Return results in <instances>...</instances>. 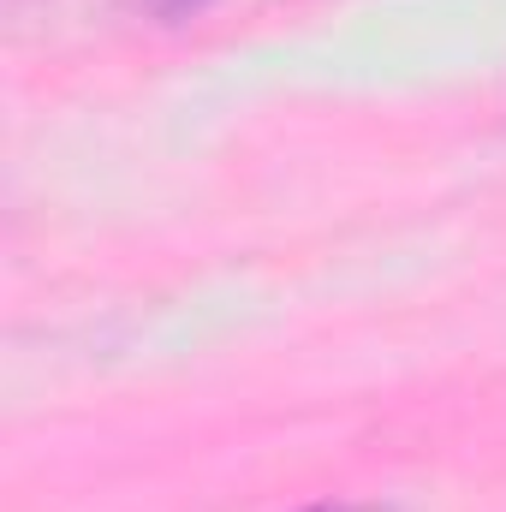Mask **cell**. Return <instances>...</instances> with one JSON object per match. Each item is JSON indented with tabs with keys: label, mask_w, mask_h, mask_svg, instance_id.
<instances>
[{
	"label": "cell",
	"mask_w": 506,
	"mask_h": 512,
	"mask_svg": "<svg viewBox=\"0 0 506 512\" xmlns=\"http://www.w3.org/2000/svg\"><path fill=\"white\" fill-rule=\"evenodd\" d=\"M304 512H399V507H381V501H328V507H304Z\"/></svg>",
	"instance_id": "6da1fadb"
},
{
	"label": "cell",
	"mask_w": 506,
	"mask_h": 512,
	"mask_svg": "<svg viewBox=\"0 0 506 512\" xmlns=\"http://www.w3.org/2000/svg\"><path fill=\"white\" fill-rule=\"evenodd\" d=\"M155 12H167V18H179V12H197V6H209V0H149Z\"/></svg>",
	"instance_id": "7a4b0ae2"
}]
</instances>
